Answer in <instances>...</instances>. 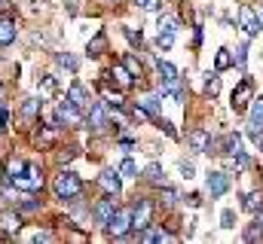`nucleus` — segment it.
Returning <instances> with one entry per match:
<instances>
[{
	"mask_svg": "<svg viewBox=\"0 0 263 244\" xmlns=\"http://www.w3.org/2000/svg\"><path fill=\"white\" fill-rule=\"evenodd\" d=\"M220 226H223V229H233V226H236V211H223Z\"/></svg>",
	"mask_w": 263,
	"mask_h": 244,
	"instance_id": "e433bc0d",
	"label": "nucleus"
},
{
	"mask_svg": "<svg viewBox=\"0 0 263 244\" xmlns=\"http://www.w3.org/2000/svg\"><path fill=\"white\" fill-rule=\"evenodd\" d=\"M260 192H248V195H245V201H242V208H245V211H248V214H257V211H260Z\"/></svg>",
	"mask_w": 263,
	"mask_h": 244,
	"instance_id": "393cba45",
	"label": "nucleus"
},
{
	"mask_svg": "<svg viewBox=\"0 0 263 244\" xmlns=\"http://www.w3.org/2000/svg\"><path fill=\"white\" fill-rule=\"evenodd\" d=\"M73 156H77V150H73V147H70V150H67V153H62V162H70V159H73Z\"/></svg>",
	"mask_w": 263,
	"mask_h": 244,
	"instance_id": "49530a36",
	"label": "nucleus"
},
{
	"mask_svg": "<svg viewBox=\"0 0 263 244\" xmlns=\"http://www.w3.org/2000/svg\"><path fill=\"white\" fill-rule=\"evenodd\" d=\"M251 98H254V79H251V76H245V79L233 89V101H230V107H233L236 113H245V110H248V104H251Z\"/></svg>",
	"mask_w": 263,
	"mask_h": 244,
	"instance_id": "7ed1b4c3",
	"label": "nucleus"
},
{
	"mask_svg": "<svg viewBox=\"0 0 263 244\" xmlns=\"http://www.w3.org/2000/svg\"><path fill=\"white\" fill-rule=\"evenodd\" d=\"M98 183H101V189H104V192H110V195H120V192H123L120 171H104V174L98 177Z\"/></svg>",
	"mask_w": 263,
	"mask_h": 244,
	"instance_id": "f8f14e48",
	"label": "nucleus"
},
{
	"mask_svg": "<svg viewBox=\"0 0 263 244\" xmlns=\"http://www.w3.org/2000/svg\"><path fill=\"white\" fill-rule=\"evenodd\" d=\"M123 34H126V40H129L132 46H141V43H144V37H141V31H135V28H126Z\"/></svg>",
	"mask_w": 263,
	"mask_h": 244,
	"instance_id": "72a5a7b5",
	"label": "nucleus"
},
{
	"mask_svg": "<svg viewBox=\"0 0 263 244\" xmlns=\"http://www.w3.org/2000/svg\"><path fill=\"white\" fill-rule=\"evenodd\" d=\"M144 180L162 186V183H165V171H162V165H159V162H150V165L144 168Z\"/></svg>",
	"mask_w": 263,
	"mask_h": 244,
	"instance_id": "a211bd4d",
	"label": "nucleus"
},
{
	"mask_svg": "<svg viewBox=\"0 0 263 244\" xmlns=\"http://www.w3.org/2000/svg\"><path fill=\"white\" fill-rule=\"evenodd\" d=\"M260 238H263V226L260 223H254V226L245 232V241H260Z\"/></svg>",
	"mask_w": 263,
	"mask_h": 244,
	"instance_id": "473e14b6",
	"label": "nucleus"
},
{
	"mask_svg": "<svg viewBox=\"0 0 263 244\" xmlns=\"http://www.w3.org/2000/svg\"><path fill=\"white\" fill-rule=\"evenodd\" d=\"M245 61H248V46H239L236 55H233V64H239V67L245 70Z\"/></svg>",
	"mask_w": 263,
	"mask_h": 244,
	"instance_id": "f704fd0d",
	"label": "nucleus"
},
{
	"mask_svg": "<svg viewBox=\"0 0 263 244\" xmlns=\"http://www.w3.org/2000/svg\"><path fill=\"white\" fill-rule=\"evenodd\" d=\"M205 186H208V195H211V198H220V195L230 189V177H227L223 171H208Z\"/></svg>",
	"mask_w": 263,
	"mask_h": 244,
	"instance_id": "423d86ee",
	"label": "nucleus"
},
{
	"mask_svg": "<svg viewBox=\"0 0 263 244\" xmlns=\"http://www.w3.org/2000/svg\"><path fill=\"white\" fill-rule=\"evenodd\" d=\"M114 198H117V195H110V192H107V195H104V198H101V201L92 208V217H95V223H101V226H104V223L110 220V214L117 211V201H114Z\"/></svg>",
	"mask_w": 263,
	"mask_h": 244,
	"instance_id": "9d476101",
	"label": "nucleus"
},
{
	"mask_svg": "<svg viewBox=\"0 0 263 244\" xmlns=\"http://www.w3.org/2000/svg\"><path fill=\"white\" fill-rule=\"evenodd\" d=\"M187 201H190L193 208H199V205H202V195H199V192H193V195H187Z\"/></svg>",
	"mask_w": 263,
	"mask_h": 244,
	"instance_id": "a18cd8bd",
	"label": "nucleus"
},
{
	"mask_svg": "<svg viewBox=\"0 0 263 244\" xmlns=\"http://www.w3.org/2000/svg\"><path fill=\"white\" fill-rule=\"evenodd\" d=\"M0 92H3V86H0Z\"/></svg>",
	"mask_w": 263,
	"mask_h": 244,
	"instance_id": "3c124183",
	"label": "nucleus"
},
{
	"mask_svg": "<svg viewBox=\"0 0 263 244\" xmlns=\"http://www.w3.org/2000/svg\"><path fill=\"white\" fill-rule=\"evenodd\" d=\"M22 168H25V162H18V159H9V162H6V177L12 180L15 174H22Z\"/></svg>",
	"mask_w": 263,
	"mask_h": 244,
	"instance_id": "2f4dec72",
	"label": "nucleus"
},
{
	"mask_svg": "<svg viewBox=\"0 0 263 244\" xmlns=\"http://www.w3.org/2000/svg\"><path fill=\"white\" fill-rule=\"evenodd\" d=\"M120 147H123V150H132V147H135V140H129V137H123V140H120Z\"/></svg>",
	"mask_w": 263,
	"mask_h": 244,
	"instance_id": "de8ad7c7",
	"label": "nucleus"
},
{
	"mask_svg": "<svg viewBox=\"0 0 263 244\" xmlns=\"http://www.w3.org/2000/svg\"><path fill=\"white\" fill-rule=\"evenodd\" d=\"M107 76H110V79H117V86H120L123 92H129L132 86H135V76H132V73L126 70V67H123V64H114Z\"/></svg>",
	"mask_w": 263,
	"mask_h": 244,
	"instance_id": "ddd939ff",
	"label": "nucleus"
},
{
	"mask_svg": "<svg viewBox=\"0 0 263 244\" xmlns=\"http://www.w3.org/2000/svg\"><path fill=\"white\" fill-rule=\"evenodd\" d=\"M172 43H175V34H159V37H156V46H159V49H168Z\"/></svg>",
	"mask_w": 263,
	"mask_h": 244,
	"instance_id": "4c0bfd02",
	"label": "nucleus"
},
{
	"mask_svg": "<svg viewBox=\"0 0 263 244\" xmlns=\"http://www.w3.org/2000/svg\"><path fill=\"white\" fill-rule=\"evenodd\" d=\"M193 174H196V168H193V162H181V177H187V180H190Z\"/></svg>",
	"mask_w": 263,
	"mask_h": 244,
	"instance_id": "a19ab883",
	"label": "nucleus"
},
{
	"mask_svg": "<svg viewBox=\"0 0 263 244\" xmlns=\"http://www.w3.org/2000/svg\"><path fill=\"white\" fill-rule=\"evenodd\" d=\"M248 119H251V125H263V95H260V98H251Z\"/></svg>",
	"mask_w": 263,
	"mask_h": 244,
	"instance_id": "412c9836",
	"label": "nucleus"
},
{
	"mask_svg": "<svg viewBox=\"0 0 263 244\" xmlns=\"http://www.w3.org/2000/svg\"><path fill=\"white\" fill-rule=\"evenodd\" d=\"M80 125V110L70 104V101H59V107H55V125Z\"/></svg>",
	"mask_w": 263,
	"mask_h": 244,
	"instance_id": "6e6552de",
	"label": "nucleus"
},
{
	"mask_svg": "<svg viewBox=\"0 0 263 244\" xmlns=\"http://www.w3.org/2000/svg\"><path fill=\"white\" fill-rule=\"evenodd\" d=\"M37 89H40V95H52V92H55V79H52V76H43V79L37 83Z\"/></svg>",
	"mask_w": 263,
	"mask_h": 244,
	"instance_id": "7c9ffc66",
	"label": "nucleus"
},
{
	"mask_svg": "<svg viewBox=\"0 0 263 244\" xmlns=\"http://www.w3.org/2000/svg\"><path fill=\"white\" fill-rule=\"evenodd\" d=\"M18 37V25H15V18H0V46H9L12 40Z\"/></svg>",
	"mask_w": 263,
	"mask_h": 244,
	"instance_id": "2eb2a0df",
	"label": "nucleus"
},
{
	"mask_svg": "<svg viewBox=\"0 0 263 244\" xmlns=\"http://www.w3.org/2000/svg\"><path fill=\"white\" fill-rule=\"evenodd\" d=\"M159 198H162V205H165V208H172V205L178 201V192H175L172 186H162V192H159Z\"/></svg>",
	"mask_w": 263,
	"mask_h": 244,
	"instance_id": "c756f323",
	"label": "nucleus"
},
{
	"mask_svg": "<svg viewBox=\"0 0 263 244\" xmlns=\"http://www.w3.org/2000/svg\"><path fill=\"white\" fill-rule=\"evenodd\" d=\"M104 46H107V37H104V34H98V37L89 43V55H92V58H98V55L104 52Z\"/></svg>",
	"mask_w": 263,
	"mask_h": 244,
	"instance_id": "a878e982",
	"label": "nucleus"
},
{
	"mask_svg": "<svg viewBox=\"0 0 263 244\" xmlns=\"http://www.w3.org/2000/svg\"><path fill=\"white\" fill-rule=\"evenodd\" d=\"M120 174H126V177H138V168H135V162H132V159H123Z\"/></svg>",
	"mask_w": 263,
	"mask_h": 244,
	"instance_id": "c9c22d12",
	"label": "nucleus"
},
{
	"mask_svg": "<svg viewBox=\"0 0 263 244\" xmlns=\"http://www.w3.org/2000/svg\"><path fill=\"white\" fill-rule=\"evenodd\" d=\"M175 31H178V18H172V15L159 18V34H175Z\"/></svg>",
	"mask_w": 263,
	"mask_h": 244,
	"instance_id": "c85d7f7f",
	"label": "nucleus"
},
{
	"mask_svg": "<svg viewBox=\"0 0 263 244\" xmlns=\"http://www.w3.org/2000/svg\"><path fill=\"white\" fill-rule=\"evenodd\" d=\"M0 3H3V0H0Z\"/></svg>",
	"mask_w": 263,
	"mask_h": 244,
	"instance_id": "603ef678",
	"label": "nucleus"
},
{
	"mask_svg": "<svg viewBox=\"0 0 263 244\" xmlns=\"http://www.w3.org/2000/svg\"><path fill=\"white\" fill-rule=\"evenodd\" d=\"M156 70H159V76H162V83H181V73H178V67L175 64H168V61H156Z\"/></svg>",
	"mask_w": 263,
	"mask_h": 244,
	"instance_id": "f3484780",
	"label": "nucleus"
},
{
	"mask_svg": "<svg viewBox=\"0 0 263 244\" xmlns=\"http://www.w3.org/2000/svg\"><path fill=\"white\" fill-rule=\"evenodd\" d=\"M86 113H89V125H92L95 131H101V128L107 125V110H104V104H98V101H92V107H89Z\"/></svg>",
	"mask_w": 263,
	"mask_h": 244,
	"instance_id": "4468645a",
	"label": "nucleus"
},
{
	"mask_svg": "<svg viewBox=\"0 0 263 244\" xmlns=\"http://www.w3.org/2000/svg\"><path fill=\"white\" fill-rule=\"evenodd\" d=\"M67 12H70V15L77 12V0H67Z\"/></svg>",
	"mask_w": 263,
	"mask_h": 244,
	"instance_id": "09e8293b",
	"label": "nucleus"
},
{
	"mask_svg": "<svg viewBox=\"0 0 263 244\" xmlns=\"http://www.w3.org/2000/svg\"><path fill=\"white\" fill-rule=\"evenodd\" d=\"M0 229H3L6 235H15V232L22 229V217H18V214H3V217H0Z\"/></svg>",
	"mask_w": 263,
	"mask_h": 244,
	"instance_id": "6ab92c4d",
	"label": "nucleus"
},
{
	"mask_svg": "<svg viewBox=\"0 0 263 244\" xmlns=\"http://www.w3.org/2000/svg\"><path fill=\"white\" fill-rule=\"evenodd\" d=\"M52 192H55V198H62V201H73V198H80V192H83V180L73 174V171H62L55 183H52Z\"/></svg>",
	"mask_w": 263,
	"mask_h": 244,
	"instance_id": "f257e3e1",
	"label": "nucleus"
},
{
	"mask_svg": "<svg viewBox=\"0 0 263 244\" xmlns=\"http://www.w3.org/2000/svg\"><path fill=\"white\" fill-rule=\"evenodd\" d=\"M153 241H175V235L165 229H153Z\"/></svg>",
	"mask_w": 263,
	"mask_h": 244,
	"instance_id": "ea45409f",
	"label": "nucleus"
},
{
	"mask_svg": "<svg viewBox=\"0 0 263 244\" xmlns=\"http://www.w3.org/2000/svg\"><path fill=\"white\" fill-rule=\"evenodd\" d=\"M254 217H257V220H254V223H260V226H263V205H260V211H257V214H254Z\"/></svg>",
	"mask_w": 263,
	"mask_h": 244,
	"instance_id": "8fccbe9b",
	"label": "nucleus"
},
{
	"mask_svg": "<svg viewBox=\"0 0 263 244\" xmlns=\"http://www.w3.org/2000/svg\"><path fill=\"white\" fill-rule=\"evenodd\" d=\"M59 64H62V67H65L67 73H77V67H80V61L73 58V55H70V52H62V55H59Z\"/></svg>",
	"mask_w": 263,
	"mask_h": 244,
	"instance_id": "cd10ccee",
	"label": "nucleus"
},
{
	"mask_svg": "<svg viewBox=\"0 0 263 244\" xmlns=\"http://www.w3.org/2000/svg\"><path fill=\"white\" fill-rule=\"evenodd\" d=\"M132 116H135V119H138V122H150V119H153V116H150V113H147V110H144L141 104H138V107L132 110Z\"/></svg>",
	"mask_w": 263,
	"mask_h": 244,
	"instance_id": "58836bf2",
	"label": "nucleus"
},
{
	"mask_svg": "<svg viewBox=\"0 0 263 244\" xmlns=\"http://www.w3.org/2000/svg\"><path fill=\"white\" fill-rule=\"evenodd\" d=\"M138 104H141V107H144V110H147V113L153 116V122H156L159 116H162V113H159V104H156V98H153V95H147V98H141Z\"/></svg>",
	"mask_w": 263,
	"mask_h": 244,
	"instance_id": "b1692460",
	"label": "nucleus"
},
{
	"mask_svg": "<svg viewBox=\"0 0 263 244\" xmlns=\"http://www.w3.org/2000/svg\"><path fill=\"white\" fill-rule=\"evenodd\" d=\"M135 3H138L141 9H159V6H162V0H135Z\"/></svg>",
	"mask_w": 263,
	"mask_h": 244,
	"instance_id": "79ce46f5",
	"label": "nucleus"
},
{
	"mask_svg": "<svg viewBox=\"0 0 263 244\" xmlns=\"http://www.w3.org/2000/svg\"><path fill=\"white\" fill-rule=\"evenodd\" d=\"M217 95H220V76H217V70H214V73L208 76V83H205V98L214 101Z\"/></svg>",
	"mask_w": 263,
	"mask_h": 244,
	"instance_id": "4be33fe9",
	"label": "nucleus"
},
{
	"mask_svg": "<svg viewBox=\"0 0 263 244\" xmlns=\"http://www.w3.org/2000/svg\"><path fill=\"white\" fill-rule=\"evenodd\" d=\"M0 122H3V128H9V110L6 107H0Z\"/></svg>",
	"mask_w": 263,
	"mask_h": 244,
	"instance_id": "c03bdc74",
	"label": "nucleus"
},
{
	"mask_svg": "<svg viewBox=\"0 0 263 244\" xmlns=\"http://www.w3.org/2000/svg\"><path fill=\"white\" fill-rule=\"evenodd\" d=\"M104 229H107L110 238H126L129 229H132V205L129 208H117V211L110 214V220L104 223Z\"/></svg>",
	"mask_w": 263,
	"mask_h": 244,
	"instance_id": "f03ea898",
	"label": "nucleus"
},
{
	"mask_svg": "<svg viewBox=\"0 0 263 244\" xmlns=\"http://www.w3.org/2000/svg\"><path fill=\"white\" fill-rule=\"evenodd\" d=\"M123 67L129 70L135 79H141V76H144V67H141V61L135 58V55H126V58H123Z\"/></svg>",
	"mask_w": 263,
	"mask_h": 244,
	"instance_id": "5701e85b",
	"label": "nucleus"
},
{
	"mask_svg": "<svg viewBox=\"0 0 263 244\" xmlns=\"http://www.w3.org/2000/svg\"><path fill=\"white\" fill-rule=\"evenodd\" d=\"M67 101H70V104H73L80 113L92 107V98H89V92H86V86H83V83H73V86H70V92H67Z\"/></svg>",
	"mask_w": 263,
	"mask_h": 244,
	"instance_id": "1a4fd4ad",
	"label": "nucleus"
},
{
	"mask_svg": "<svg viewBox=\"0 0 263 244\" xmlns=\"http://www.w3.org/2000/svg\"><path fill=\"white\" fill-rule=\"evenodd\" d=\"M52 238H55V235H52L49 229H40V232L34 235V241H52Z\"/></svg>",
	"mask_w": 263,
	"mask_h": 244,
	"instance_id": "37998d69",
	"label": "nucleus"
},
{
	"mask_svg": "<svg viewBox=\"0 0 263 244\" xmlns=\"http://www.w3.org/2000/svg\"><path fill=\"white\" fill-rule=\"evenodd\" d=\"M230 64H233V55H230V49H220V52H217V58H214V70L220 73V70H227Z\"/></svg>",
	"mask_w": 263,
	"mask_h": 244,
	"instance_id": "bb28decb",
	"label": "nucleus"
},
{
	"mask_svg": "<svg viewBox=\"0 0 263 244\" xmlns=\"http://www.w3.org/2000/svg\"><path fill=\"white\" fill-rule=\"evenodd\" d=\"M220 147H223V150H217V153H223V156H239V153H245V150H242V134H227Z\"/></svg>",
	"mask_w": 263,
	"mask_h": 244,
	"instance_id": "dca6fc26",
	"label": "nucleus"
},
{
	"mask_svg": "<svg viewBox=\"0 0 263 244\" xmlns=\"http://www.w3.org/2000/svg\"><path fill=\"white\" fill-rule=\"evenodd\" d=\"M9 183H15V189H40L43 186V177H40V171L34 165H25L22 174H15Z\"/></svg>",
	"mask_w": 263,
	"mask_h": 244,
	"instance_id": "39448f33",
	"label": "nucleus"
},
{
	"mask_svg": "<svg viewBox=\"0 0 263 244\" xmlns=\"http://www.w3.org/2000/svg\"><path fill=\"white\" fill-rule=\"evenodd\" d=\"M239 22H242V28H245L248 37H257V34H260V18L254 15V9H251L248 3L239 6Z\"/></svg>",
	"mask_w": 263,
	"mask_h": 244,
	"instance_id": "0eeeda50",
	"label": "nucleus"
},
{
	"mask_svg": "<svg viewBox=\"0 0 263 244\" xmlns=\"http://www.w3.org/2000/svg\"><path fill=\"white\" fill-rule=\"evenodd\" d=\"M187 144L193 147V153H205V150L211 147V134H208L205 128H193V131L187 134Z\"/></svg>",
	"mask_w": 263,
	"mask_h": 244,
	"instance_id": "9b49d317",
	"label": "nucleus"
},
{
	"mask_svg": "<svg viewBox=\"0 0 263 244\" xmlns=\"http://www.w3.org/2000/svg\"><path fill=\"white\" fill-rule=\"evenodd\" d=\"M147 226H153V201L150 198H138L135 205H132V229H147Z\"/></svg>",
	"mask_w": 263,
	"mask_h": 244,
	"instance_id": "20e7f679",
	"label": "nucleus"
},
{
	"mask_svg": "<svg viewBox=\"0 0 263 244\" xmlns=\"http://www.w3.org/2000/svg\"><path fill=\"white\" fill-rule=\"evenodd\" d=\"M37 113H40V101H37V98H25V104H22V116H25V122H34Z\"/></svg>",
	"mask_w": 263,
	"mask_h": 244,
	"instance_id": "aec40b11",
	"label": "nucleus"
}]
</instances>
